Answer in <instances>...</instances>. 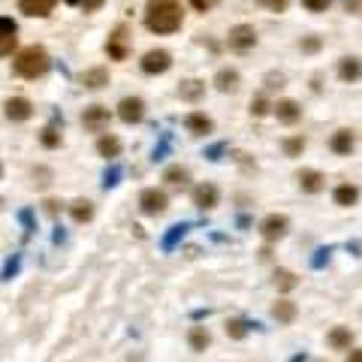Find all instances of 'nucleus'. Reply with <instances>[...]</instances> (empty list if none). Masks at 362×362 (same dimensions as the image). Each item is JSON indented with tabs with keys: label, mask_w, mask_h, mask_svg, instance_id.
I'll list each match as a JSON object with an SVG mask.
<instances>
[{
	"label": "nucleus",
	"mask_w": 362,
	"mask_h": 362,
	"mask_svg": "<svg viewBox=\"0 0 362 362\" xmlns=\"http://www.w3.org/2000/svg\"><path fill=\"white\" fill-rule=\"evenodd\" d=\"M184 24V9L178 0H148L145 3V27L157 36H169L181 31Z\"/></svg>",
	"instance_id": "nucleus-1"
},
{
	"label": "nucleus",
	"mask_w": 362,
	"mask_h": 362,
	"mask_svg": "<svg viewBox=\"0 0 362 362\" xmlns=\"http://www.w3.org/2000/svg\"><path fill=\"white\" fill-rule=\"evenodd\" d=\"M52 67V58H49V52L42 49V45H27V49H22L13 58V70H15V76H22L27 81H36V79H42L45 72H49Z\"/></svg>",
	"instance_id": "nucleus-2"
},
{
	"label": "nucleus",
	"mask_w": 362,
	"mask_h": 362,
	"mask_svg": "<svg viewBox=\"0 0 362 362\" xmlns=\"http://www.w3.org/2000/svg\"><path fill=\"white\" fill-rule=\"evenodd\" d=\"M257 31H253V24H235L230 27V33H226V45H230V52L235 54H248L257 49Z\"/></svg>",
	"instance_id": "nucleus-3"
},
{
	"label": "nucleus",
	"mask_w": 362,
	"mask_h": 362,
	"mask_svg": "<svg viewBox=\"0 0 362 362\" xmlns=\"http://www.w3.org/2000/svg\"><path fill=\"white\" fill-rule=\"evenodd\" d=\"M109 121H112V112H109L103 103H90L81 109V127H85L88 133H106Z\"/></svg>",
	"instance_id": "nucleus-4"
},
{
	"label": "nucleus",
	"mask_w": 362,
	"mask_h": 362,
	"mask_svg": "<svg viewBox=\"0 0 362 362\" xmlns=\"http://www.w3.org/2000/svg\"><path fill=\"white\" fill-rule=\"evenodd\" d=\"M169 208V196L163 194V190L157 187H145L142 194H139V212L142 214H148V217H157L163 214Z\"/></svg>",
	"instance_id": "nucleus-5"
},
{
	"label": "nucleus",
	"mask_w": 362,
	"mask_h": 362,
	"mask_svg": "<svg viewBox=\"0 0 362 362\" xmlns=\"http://www.w3.org/2000/svg\"><path fill=\"white\" fill-rule=\"evenodd\" d=\"M139 67H142L145 76H163V72L172 67V54L166 49H151V52L142 54Z\"/></svg>",
	"instance_id": "nucleus-6"
},
{
	"label": "nucleus",
	"mask_w": 362,
	"mask_h": 362,
	"mask_svg": "<svg viewBox=\"0 0 362 362\" xmlns=\"http://www.w3.org/2000/svg\"><path fill=\"white\" fill-rule=\"evenodd\" d=\"M287 230H290L287 214L272 212V214H266V217H262V221H260V235H262V239H266L269 244H272V242H278V239H284Z\"/></svg>",
	"instance_id": "nucleus-7"
},
{
	"label": "nucleus",
	"mask_w": 362,
	"mask_h": 362,
	"mask_svg": "<svg viewBox=\"0 0 362 362\" xmlns=\"http://www.w3.org/2000/svg\"><path fill=\"white\" fill-rule=\"evenodd\" d=\"M106 54L112 61H127L130 58V36H127V27H115L112 36L106 40Z\"/></svg>",
	"instance_id": "nucleus-8"
},
{
	"label": "nucleus",
	"mask_w": 362,
	"mask_h": 362,
	"mask_svg": "<svg viewBox=\"0 0 362 362\" xmlns=\"http://www.w3.org/2000/svg\"><path fill=\"white\" fill-rule=\"evenodd\" d=\"M118 118L124 124H142L145 121V100L142 97H124L118 103Z\"/></svg>",
	"instance_id": "nucleus-9"
},
{
	"label": "nucleus",
	"mask_w": 362,
	"mask_h": 362,
	"mask_svg": "<svg viewBox=\"0 0 362 362\" xmlns=\"http://www.w3.org/2000/svg\"><path fill=\"white\" fill-rule=\"evenodd\" d=\"M3 115L9 118V121L22 124V121H27V118L33 115V103L27 97H9L3 103Z\"/></svg>",
	"instance_id": "nucleus-10"
},
{
	"label": "nucleus",
	"mask_w": 362,
	"mask_h": 362,
	"mask_svg": "<svg viewBox=\"0 0 362 362\" xmlns=\"http://www.w3.org/2000/svg\"><path fill=\"white\" fill-rule=\"evenodd\" d=\"M353 148H356V133L353 130L341 127V130L332 133V139H329V151L332 154H338V157H350Z\"/></svg>",
	"instance_id": "nucleus-11"
},
{
	"label": "nucleus",
	"mask_w": 362,
	"mask_h": 362,
	"mask_svg": "<svg viewBox=\"0 0 362 362\" xmlns=\"http://www.w3.org/2000/svg\"><path fill=\"white\" fill-rule=\"evenodd\" d=\"M212 85L221 90V94H235V90L242 88V76H239V70H235V67H221L214 72Z\"/></svg>",
	"instance_id": "nucleus-12"
},
{
	"label": "nucleus",
	"mask_w": 362,
	"mask_h": 362,
	"mask_svg": "<svg viewBox=\"0 0 362 362\" xmlns=\"http://www.w3.org/2000/svg\"><path fill=\"white\" fill-rule=\"evenodd\" d=\"M18 24L13 22V18L9 15H3L0 18V54H3V58H9V54H13V49L18 45Z\"/></svg>",
	"instance_id": "nucleus-13"
},
{
	"label": "nucleus",
	"mask_w": 362,
	"mask_h": 362,
	"mask_svg": "<svg viewBox=\"0 0 362 362\" xmlns=\"http://www.w3.org/2000/svg\"><path fill=\"white\" fill-rule=\"evenodd\" d=\"M296 181H299V187H302V194H320L326 187V175L320 169H299Z\"/></svg>",
	"instance_id": "nucleus-14"
},
{
	"label": "nucleus",
	"mask_w": 362,
	"mask_h": 362,
	"mask_svg": "<svg viewBox=\"0 0 362 362\" xmlns=\"http://www.w3.org/2000/svg\"><path fill=\"white\" fill-rule=\"evenodd\" d=\"M217 199H221V190H217L212 181H203V184L194 187V205L203 208V212H208V208L217 205Z\"/></svg>",
	"instance_id": "nucleus-15"
},
{
	"label": "nucleus",
	"mask_w": 362,
	"mask_h": 362,
	"mask_svg": "<svg viewBox=\"0 0 362 362\" xmlns=\"http://www.w3.org/2000/svg\"><path fill=\"white\" fill-rule=\"evenodd\" d=\"M275 118L281 124H296L299 118H302V106L296 103V100H290V97H284V100H278L275 103Z\"/></svg>",
	"instance_id": "nucleus-16"
},
{
	"label": "nucleus",
	"mask_w": 362,
	"mask_h": 362,
	"mask_svg": "<svg viewBox=\"0 0 362 362\" xmlns=\"http://www.w3.org/2000/svg\"><path fill=\"white\" fill-rule=\"evenodd\" d=\"M178 97L184 103H199L205 97V81L203 79H181L178 81Z\"/></svg>",
	"instance_id": "nucleus-17"
},
{
	"label": "nucleus",
	"mask_w": 362,
	"mask_h": 362,
	"mask_svg": "<svg viewBox=\"0 0 362 362\" xmlns=\"http://www.w3.org/2000/svg\"><path fill=\"white\" fill-rule=\"evenodd\" d=\"M18 9H22L24 15H33V18H45L52 15V9L58 6V0H15Z\"/></svg>",
	"instance_id": "nucleus-18"
},
{
	"label": "nucleus",
	"mask_w": 362,
	"mask_h": 362,
	"mask_svg": "<svg viewBox=\"0 0 362 362\" xmlns=\"http://www.w3.org/2000/svg\"><path fill=\"white\" fill-rule=\"evenodd\" d=\"M184 127H187V133H194V136H208L214 130V121L205 112H190L184 118Z\"/></svg>",
	"instance_id": "nucleus-19"
},
{
	"label": "nucleus",
	"mask_w": 362,
	"mask_h": 362,
	"mask_svg": "<svg viewBox=\"0 0 362 362\" xmlns=\"http://www.w3.org/2000/svg\"><path fill=\"white\" fill-rule=\"evenodd\" d=\"M338 79L341 81H347V85H353V81H359L362 79V61L359 58H341L338 61Z\"/></svg>",
	"instance_id": "nucleus-20"
},
{
	"label": "nucleus",
	"mask_w": 362,
	"mask_h": 362,
	"mask_svg": "<svg viewBox=\"0 0 362 362\" xmlns=\"http://www.w3.org/2000/svg\"><path fill=\"white\" fill-rule=\"evenodd\" d=\"M272 317H275L278 323H284V326H290L299 317V308H296V302L293 299H278L275 305H272Z\"/></svg>",
	"instance_id": "nucleus-21"
},
{
	"label": "nucleus",
	"mask_w": 362,
	"mask_h": 362,
	"mask_svg": "<svg viewBox=\"0 0 362 362\" xmlns=\"http://www.w3.org/2000/svg\"><path fill=\"white\" fill-rule=\"evenodd\" d=\"M326 341H329L332 350H350V347H353V332H350V326H332L329 335H326Z\"/></svg>",
	"instance_id": "nucleus-22"
},
{
	"label": "nucleus",
	"mask_w": 362,
	"mask_h": 362,
	"mask_svg": "<svg viewBox=\"0 0 362 362\" xmlns=\"http://www.w3.org/2000/svg\"><path fill=\"white\" fill-rule=\"evenodd\" d=\"M121 148H124L121 139H118V136H112V133H103V136L97 139V154H100V157H106V160H115L118 154H121Z\"/></svg>",
	"instance_id": "nucleus-23"
},
{
	"label": "nucleus",
	"mask_w": 362,
	"mask_h": 362,
	"mask_svg": "<svg viewBox=\"0 0 362 362\" xmlns=\"http://www.w3.org/2000/svg\"><path fill=\"white\" fill-rule=\"evenodd\" d=\"M81 85L90 88V90H100V88H106L109 85V70L106 67H90L81 72Z\"/></svg>",
	"instance_id": "nucleus-24"
},
{
	"label": "nucleus",
	"mask_w": 362,
	"mask_h": 362,
	"mask_svg": "<svg viewBox=\"0 0 362 362\" xmlns=\"http://www.w3.org/2000/svg\"><path fill=\"white\" fill-rule=\"evenodd\" d=\"M332 199H335V205L350 208V205H356V199H359V187L356 184H338L332 190Z\"/></svg>",
	"instance_id": "nucleus-25"
},
{
	"label": "nucleus",
	"mask_w": 362,
	"mask_h": 362,
	"mask_svg": "<svg viewBox=\"0 0 362 362\" xmlns=\"http://www.w3.org/2000/svg\"><path fill=\"white\" fill-rule=\"evenodd\" d=\"M187 344L194 353H205V347L212 344V332H208L205 326H194V329L187 332Z\"/></svg>",
	"instance_id": "nucleus-26"
},
{
	"label": "nucleus",
	"mask_w": 362,
	"mask_h": 362,
	"mask_svg": "<svg viewBox=\"0 0 362 362\" xmlns=\"http://www.w3.org/2000/svg\"><path fill=\"white\" fill-rule=\"evenodd\" d=\"M70 217L76 223H88L90 217H94V203H90V199H76V203H70Z\"/></svg>",
	"instance_id": "nucleus-27"
},
{
	"label": "nucleus",
	"mask_w": 362,
	"mask_h": 362,
	"mask_svg": "<svg viewBox=\"0 0 362 362\" xmlns=\"http://www.w3.org/2000/svg\"><path fill=\"white\" fill-rule=\"evenodd\" d=\"M187 169L184 166H166L163 169V181H166L169 187H184L187 184Z\"/></svg>",
	"instance_id": "nucleus-28"
},
{
	"label": "nucleus",
	"mask_w": 362,
	"mask_h": 362,
	"mask_svg": "<svg viewBox=\"0 0 362 362\" xmlns=\"http://www.w3.org/2000/svg\"><path fill=\"white\" fill-rule=\"evenodd\" d=\"M275 287L281 290V293H290V290L299 287V278L290 269H275Z\"/></svg>",
	"instance_id": "nucleus-29"
},
{
	"label": "nucleus",
	"mask_w": 362,
	"mask_h": 362,
	"mask_svg": "<svg viewBox=\"0 0 362 362\" xmlns=\"http://www.w3.org/2000/svg\"><path fill=\"white\" fill-rule=\"evenodd\" d=\"M248 329H251V323L242 320V317H233V320H226V335H230L233 341H242L244 335H248Z\"/></svg>",
	"instance_id": "nucleus-30"
},
{
	"label": "nucleus",
	"mask_w": 362,
	"mask_h": 362,
	"mask_svg": "<svg viewBox=\"0 0 362 362\" xmlns=\"http://www.w3.org/2000/svg\"><path fill=\"white\" fill-rule=\"evenodd\" d=\"M281 148H284L287 157H302V151H305V136H287V139L281 142Z\"/></svg>",
	"instance_id": "nucleus-31"
},
{
	"label": "nucleus",
	"mask_w": 362,
	"mask_h": 362,
	"mask_svg": "<svg viewBox=\"0 0 362 362\" xmlns=\"http://www.w3.org/2000/svg\"><path fill=\"white\" fill-rule=\"evenodd\" d=\"M184 233H187V226H184V223L169 226V233L163 235V251H172V248H175V242H178V239H184Z\"/></svg>",
	"instance_id": "nucleus-32"
},
{
	"label": "nucleus",
	"mask_w": 362,
	"mask_h": 362,
	"mask_svg": "<svg viewBox=\"0 0 362 362\" xmlns=\"http://www.w3.org/2000/svg\"><path fill=\"white\" fill-rule=\"evenodd\" d=\"M269 112H275V106L269 103L266 94H260V97L251 100V115H253V118H262V115H269Z\"/></svg>",
	"instance_id": "nucleus-33"
},
{
	"label": "nucleus",
	"mask_w": 362,
	"mask_h": 362,
	"mask_svg": "<svg viewBox=\"0 0 362 362\" xmlns=\"http://www.w3.org/2000/svg\"><path fill=\"white\" fill-rule=\"evenodd\" d=\"M40 142L45 145V148H61V133H58V127H54V124L42 127V133H40Z\"/></svg>",
	"instance_id": "nucleus-34"
},
{
	"label": "nucleus",
	"mask_w": 362,
	"mask_h": 362,
	"mask_svg": "<svg viewBox=\"0 0 362 362\" xmlns=\"http://www.w3.org/2000/svg\"><path fill=\"white\" fill-rule=\"evenodd\" d=\"M299 49H302L305 54H314V52H320V49H323V40H320V36H314V33H308V36H302Z\"/></svg>",
	"instance_id": "nucleus-35"
},
{
	"label": "nucleus",
	"mask_w": 362,
	"mask_h": 362,
	"mask_svg": "<svg viewBox=\"0 0 362 362\" xmlns=\"http://www.w3.org/2000/svg\"><path fill=\"white\" fill-rule=\"evenodd\" d=\"M63 3H70V6H79L81 13H97V9L103 6L106 0H63Z\"/></svg>",
	"instance_id": "nucleus-36"
},
{
	"label": "nucleus",
	"mask_w": 362,
	"mask_h": 362,
	"mask_svg": "<svg viewBox=\"0 0 362 362\" xmlns=\"http://www.w3.org/2000/svg\"><path fill=\"white\" fill-rule=\"evenodd\" d=\"M302 6L308 13H326V9L332 6V0H302Z\"/></svg>",
	"instance_id": "nucleus-37"
},
{
	"label": "nucleus",
	"mask_w": 362,
	"mask_h": 362,
	"mask_svg": "<svg viewBox=\"0 0 362 362\" xmlns=\"http://www.w3.org/2000/svg\"><path fill=\"white\" fill-rule=\"evenodd\" d=\"M260 6H266V9H272V13H284V9L290 6V0H257Z\"/></svg>",
	"instance_id": "nucleus-38"
},
{
	"label": "nucleus",
	"mask_w": 362,
	"mask_h": 362,
	"mask_svg": "<svg viewBox=\"0 0 362 362\" xmlns=\"http://www.w3.org/2000/svg\"><path fill=\"white\" fill-rule=\"evenodd\" d=\"M118 178H121V169L112 166V169L106 172V178H103V187H106V190H109V187H115V184H118Z\"/></svg>",
	"instance_id": "nucleus-39"
},
{
	"label": "nucleus",
	"mask_w": 362,
	"mask_h": 362,
	"mask_svg": "<svg viewBox=\"0 0 362 362\" xmlns=\"http://www.w3.org/2000/svg\"><path fill=\"white\" fill-rule=\"evenodd\" d=\"M344 9L353 13V15H359L362 13V0H344Z\"/></svg>",
	"instance_id": "nucleus-40"
},
{
	"label": "nucleus",
	"mask_w": 362,
	"mask_h": 362,
	"mask_svg": "<svg viewBox=\"0 0 362 362\" xmlns=\"http://www.w3.org/2000/svg\"><path fill=\"white\" fill-rule=\"evenodd\" d=\"M45 212H49V214H58L61 212V203H58V199H45Z\"/></svg>",
	"instance_id": "nucleus-41"
},
{
	"label": "nucleus",
	"mask_w": 362,
	"mask_h": 362,
	"mask_svg": "<svg viewBox=\"0 0 362 362\" xmlns=\"http://www.w3.org/2000/svg\"><path fill=\"white\" fill-rule=\"evenodd\" d=\"M347 362H362V347H353L347 353Z\"/></svg>",
	"instance_id": "nucleus-42"
},
{
	"label": "nucleus",
	"mask_w": 362,
	"mask_h": 362,
	"mask_svg": "<svg viewBox=\"0 0 362 362\" xmlns=\"http://www.w3.org/2000/svg\"><path fill=\"white\" fill-rule=\"evenodd\" d=\"M190 3H194L196 9H203V13H205V9H208V6H212V3H214V0H190Z\"/></svg>",
	"instance_id": "nucleus-43"
},
{
	"label": "nucleus",
	"mask_w": 362,
	"mask_h": 362,
	"mask_svg": "<svg viewBox=\"0 0 362 362\" xmlns=\"http://www.w3.org/2000/svg\"><path fill=\"white\" fill-rule=\"evenodd\" d=\"M317 362H326V359H317Z\"/></svg>",
	"instance_id": "nucleus-44"
}]
</instances>
